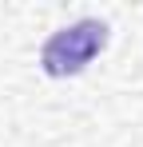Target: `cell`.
Wrapping results in <instances>:
<instances>
[{
  "label": "cell",
  "instance_id": "6da1fadb",
  "mask_svg": "<svg viewBox=\"0 0 143 147\" xmlns=\"http://www.w3.org/2000/svg\"><path fill=\"white\" fill-rule=\"evenodd\" d=\"M103 48H107V24L103 20H80V24L48 36V44L40 48V68L56 80H68V76H80Z\"/></svg>",
  "mask_w": 143,
  "mask_h": 147
}]
</instances>
